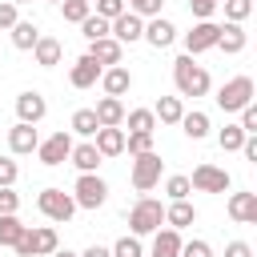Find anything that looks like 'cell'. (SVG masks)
Returning a JSON list of instances; mask_svg holds the SVG:
<instances>
[{
    "label": "cell",
    "mask_w": 257,
    "mask_h": 257,
    "mask_svg": "<svg viewBox=\"0 0 257 257\" xmlns=\"http://www.w3.org/2000/svg\"><path fill=\"white\" fill-rule=\"evenodd\" d=\"M173 80H177V92H181V96H205V92H209V72H205V64H197L189 52L173 60Z\"/></svg>",
    "instance_id": "6da1fadb"
},
{
    "label": "cell",
    "mask_w": 257,
    "mask_h": 257,
    "mask_svg": "<svg viewBox=\"0 0 257 257\" xmlns=\"http://www.w3.org/2000/svg\"><path fill=\"white\" fill-rule=\"evenodd\" d=\"M92 112H96V124H100V128H120V124H124V104H120L116 96H100Z\"/></svg>",
    "instance_id": "ac0fdd59"
},
{
    "label": "cell",
    "mask_w": 257,
    "mask_h": 257,
    "mask_svg": "<svg viewBox=\"0 0 257 257\" xmlns=\"http://www.w3.org/2000/svg\"><path fill=\"white\" fill-rule=\"evenodd\" d=\"M16 20H20V8H16V4H8V0H4V4H0V28H12V24H16Z\"/></svg>",
    "instance_id": "bcb514c9"
},
{
    "label": "cell",
    "mask_w": 257,
    "mask_h": 257,
    "mask_svg": "<svg viewBox=\"0 0 257 257\" xmlns=\"http://www.w3.org/2000/svg\"><path fill=\"white\" fill-rule=\"evenodd\" d=\"M245 44H249V36H245V28H241V24H221L217 48H221L225 56H237V52H245Z\"/></svg>",
    "instance_id": "ffe728a7"
},
{
    "label": "cell",
    "mask_w": 257,
    "mask_h": 257,
    "mask_svg": "<svg viewBox=\"0 0 257 257\" xmlns=\"http://www.w3.org/2000/svg\"><path fill=\"white\" fill-rule=\"evenodd\" d=\"M217 4H221V0H189V12H193L197 20H213Z\"/></svg>",
    "instance_id": "ee69618b"
},
{
    "label": "cell",
    "mask_w": 257,
    "mask_h": 257,
    "mask_svg": "<svg viewBox=\"0 0 257 257\" xmlns=\"http://www.w3.org/2000/svg\"><path fill=\"white\" fill-rule=\"evenodd\" d=\"M177 124L185 128V137H189V141H205V137H209V128H213V124H209V112H201V108L185 112Z\"/></svg>",
    "instance_id": "d4e9b609"
},
{
    "label": "cell",
    "mask_w": 257,
    "mask_h": 257,
    "mask_svg": "<svg viewBox=\"0 0 257 257\" xmlns=\"http://www.w3.org/2000/svg\"><path fill=\"white\" fill-rule=\"evenodd\" d=\"M72 201H76V209H100L108 201V185L96 173H80L72 185Z\"/></svg>",
    "instance_id": "8992f818"
},
{
    "label": "cell",
    "mask_w": 257,
    "mask_h": 257,
    "mask_svg": "<svg viewBox=\"0 0 257 257\" xmlns=\"http://www.w3.org/2000/svg\"><path fill=\"white\" fill-rule=\"evenodd\" d=\"M124 120H128V133H157L153 108H133V112H124Z\"/></svg>",
    "instance_id": "f546056e"
},
{
    "label": "cell",
    "mask_w": 257,
    "mask_h": 257,
    "mask_svg": "<svg viewBox=\"0 0 257 257\" xmlns=\"http://www.w3.org/2000/svg\"><path fill=\"white\" fill-rule=\"evenodd\" d=\"M92 145H96L100 157H120L124 153V128H96Z\"/></svg>",
    "instance_id": "7402d4cb"
},
{
    "label": "cell",
    "mask_w": 257,
    "mask_h": 257,
    "mask_svg": "<svg viewBox=\"0 0 257 257\" xmlns=\"http://www.w3.org/2000/svg\"><path fill=\"white\" fill-rule=\"evenodd\" d=\"M153 257H181V233L177 229H157L153 233Z\"/></svg>",
    "instance_id": "83f0119b"
},
{
    "label": "cell",
    "mask_w": 257,
    "mask_h": 257,
    "mask_svg": "<svg viewBox=\"0 0 257 257\" xmlns=\"http://www.w3.org/2000/svg\"><path fill=\"white\" fill-rule=\"evenodd\" d=\"M241 153H245V161H257V137H245Z\"/></svg>",
    "instance_id": "c3c4849f"
},
{
    "label": "cell",
    "mask_w": 257,
    "mask_h": 257,
    "mask_svg": "<svg viewBox=\"0 0 257 257\" xmlns=\"http://www.w3.org/2000/svg\"><path fill=\"white\" fill-rule=\"evenodd\" d=\"M100 84H104V96H124L128 88H133V72L124 68V64H112V68H104L100 72Z\"/></svg>",
    "instance_id": "2e32d148"
},
{
    "label": "cell",
    "mask_w": 257,
    "mask_h": 257,
    "mask_svg": "<svg viewBox=\"0 0 257 257\" xmlns=\"http://www.w3.org/2000/svg\"><path fill=\"white\" fill-rule=\"evenodd\" d=\"M141 40H149L153 48H169L173 40H177V28L169 24V20H161V16H153L149 24H145V36Z\"/></svg>",
    "instance_id": "d6986e66"
},
{
    "label": "cell",
    "mask_w": 257,
    "mask_h": 257,
    "mask_svg": "<svg viewBox=\"0 0 257 257\" xmlns=\"http://www.w3.org/2000/svg\"><path fill=\"white\" fill-rule=\"evenodd\" d=\"M100 72H104V68H100L92 56H80V60L72 64V72H68V84H72V88H92V84L100 80Z\"/></svg>",
    "instance_id": "e0dca14e"
},
{
    "label": "cell",
    "mask_w": 257,
    "mask_h": 257,
    "mask_svg": "<svg viewBox=\"0 0 257 257\" xmlns=\"http://www.w3.org/2000/svg\"><path fill=\"white\" fill-rule=\"evenodd\" d=\"M8 4H16V8H20V4H28V0H8Z\"/></svg>",
    "instance_id": "816d5d0a"
},
{
    "label": "cell",
    "mask_w": 257,
    "mask_h": 257,
    "mask_svg": "<svg viewBox=\"0 0 257 257\" xmlns=\"http://www.w3.org/2000/svg\"><path fill=\"white\" fill-rule=\"evenodd\" d=\"M24 221L16 213H0V249H16V241L24 237Z\"/></svg>",
    "instance_id": "4316f807"
},
{
    "label": "cell",
    "mask_w": 257,
    "mask_h": 257,
    "mask_svg": "<svg viewBox=\"0 0 257 257\" xmlns=\"http://www.w3.org/2000/svg\"><path fill=\"white\" fill-rule=\"evenodd\" d=\"M80 36L92 44V40H100V36H108V20H100L96 12H88L84 20H80Z\"/></svg>",
    "instance_id": "1f68e13d"
},
{
    "label": "cell",
    "mask_w": 257,
    "mask_h": 257,
    "mask_svg": "<svg viewBox=\"0 0 257 257\" xmlns=\"http://www.w3.org/2000/svg\"><path fill=\"white\" fill-rule=\"evenodd\" d=\"M36 145H40V133H36V124H12L8 128V149L16 153V157H24V153H36Z\"/></svg>",
    "instance_id": "4fadbf2b"
},
{
    "label": "cell",
    "mask_w": 257,
    "mask_h": 257,
    "mask_svg": "<svg viewBox=\"0 0 257 257\" xmlns=\"http://www.w3.org/2000/svg\"><path fill=\"white\" fill-rule=\"evenodd\" d=\"M60 12H64L68 24H80V20L92 12V4H88V0H60Z\"/></svg>",
    "instance_id": "d590c367"
},
{
    "label": "cell",
    "mask_w": 257,
    "mask_h": 257,
    "mask_svg": "<svg viewBox=\"0 0 257 257\" xmlns=\"http://www.w3.org/2000/svg\"><path fill=\"white\" fill-rule=\"evenodd\" d=\"M217 145H221V153H241V145H245V133H241L237 124H225V128L217 133Z\"/></svg>",
    "instance_id": "d6a6232c"
},
{
    "label": "cell",
    "mask_w": 257,
    "mask_h": 257,
    "mask_svg": "<svg viewBox=\"0 0 257 257\" xmlns=\"http://www.w3.org/2000/svg\"><path fill=\"white\" fill-rule=\"evenodd\" d=\"M68 161L80 169V173H96V165L104 161L100 153H96V145L92 141H80V145H72V153H68Z\"/></svg>",
    "instance_id": "603a6c76"
},
{
    "label": "cell",
    "mask_w": 257,
    "mask_h": 257,
    "mask_svg": "<svg viewBox=\"0 0 257 257\" xmlns=\"http://www.w3.org/2000/svg\"><path fill=\"white\" fill-rule=\"evenodd\" d=\"M253 76H233L217 88V108L221 112H241L245 104H253Z\"/></svg>",
    "instance_id": "277c9868"
},
{
    "label": "cell",
    "mask_w": 257,
    "mask_h": 257,
    "mask_svg": "<svg viewBox=\"0 0 257 257\" xmlns=\"http://www.w3.org/2000/svg\"><path fill=\"white\" fill-rule=\"evenodd\" d=\"M193 221H197V209H193L189 201H173V205H165V225H169V229L181 233V229L193 225Z\"/></svg>",
    "instance_id": "484cf974"
},
{
    "label": "cell",
    "mask_w": 257,
    "mask_h": 257,
    "mask_svg": "<svg viewBox=\"0 0 257 257\" xmlns=\"http://www.w3.org/2000/svg\"><path fill=\"white\" fill-rule=\"evenodd\" d=\"M225 4V20L229 24H245L249 12H253V0H221Z\"/></svg>",
    "instance_id": "e575fe53"
},
{
    "label": "cell",
    "mask_w": 257,
    "mask_h": 257,
    "mask_svg": "<svg viewBox=\"0 0 257 257\" xmlns=\"http://www.w3.org/2000/svg\"><path fill=\"white\" fill-rule=\"evenodd\" d=\"M16 116H20V124H40L48 116V100L40 92H20L16 96Z\"/></svg>",
    "instance_id": "7c38bea8"
},
{
    "label": "cell",
    "mask_w": 257,
    "mask_h": 257,
    "mask_svg": "<svg viewBox=\"0 0 257 257\" xmlns=\"http://www.w3.org/2000/svg\"><path fill=\"white\" fill-rule=\"evenodd\" d=\"M80 257H112V253H108V249H104V245H88V249H84V253H80Z\"/></svg>",
    "instance_id": "681fc988"
},
{
    "label": "cell",
    "mask_w": 257,
    "mask_h": 257,
    "mask_svg": "<svg viewBox=\"0 0 257 257\" xmlns=\"http://www.w3.org/2000/svg\"><path fill=\"white\" fill-rule=\"evenodd\" d=\"M181 257H213V245L193 237V241H181Z\"/></svg>",
    "instance_id": "ab89813d"
},
{
    "label": "cell",
    "mask_w": 257,
    "mask_h": 257,
    "mask_svg": "<svg viewBox=\"0 0 257 257\" xmlns=\"http://www.w3.org/2000/svg\"><path fill=\"white\" fill-rule=\"evenodd\" d=\"M60 249V237L52 225H36V229H24V237L16 241V257H48Z\"/></svg>",
    "instance_id": "3957f363"
},
{
    "label": "cell",
    "mask_w": 257,
    "mask_h": 257,
    "mask_svg": "<svg viewBox=\"0 0 257 257\" xmlns=\"http://www.w3.org/2000/svg\"><path fill=\"white\" fill-rule=\"evenodd\" d=\"M88 4H92V0H88Z\"/></svg>",
    "instance_id": "db71d44e"
},
{
    "label": "cell",
    "mask_w": 257,
    "mask_h": 257,
    "mask_svg": "<svg viewBox=\"0 0 257 257\" xmlns=\"http://www.w3.org/2000/svg\"><path fill=\"white\" fill-rule=\"evenodd\" d=\"M225 257H253V245L249 241H229L225 245Z\"/></svg>",
    "instance_id": "7dc6e473"
},
{
    "label": "cell",
    "mask_w": 257,
    "mask_h": 257,
    "mask_svg": "<svg viewBox=\"0 0 257 257\" xmlns=\"http://www.w3.org/2000/svg\"><path fill=\"white\" fill-rule=\"evenodd\" d=\"M217 36H221V24H213V20H197V24L185 32V52H189V56H201V52L217 48Z\"/></svg>",
    "instance_id": "ba28073f"
},
{
    "label": "cell",
    "mask_w": 257,
    "mask_h": 257,
    "mask_svg": "<svg viewBox=\"0 0 257 257\" xmlns=\"http://www.w3.org/2000/svg\"><path fill=\"white\" fill-rule=\"evenodd\" d=\"M108 36H112L116 44H133V40H141V36H145V20H141V16H133V12L124 8L116 20H108Z\"/></svg>",
    "instance_id": "8fae6325"
},
{
    "label": "cell",
    "mask_w": 257,
    "mask_h": 257,
    "mask_svg": "<svg viewBox=\"0 0 257 257\" xmlns=\"http://www.w3.org/2000/svg\"><path fill=\"white\" fill-rule=\"evenodd\" d=\"M16 177H20L16 161H12V157H0V189H12V185H16Z\"/></svg>",
    "instance_id": "b9f144b4"
},
{
    "label": "cell",
    "mask_w": 257,
    "mask_h": 257,
    "mask_svg": "<svg viewBox=\"0 0 257 257\" xmlns=\"http://www.w3.org/2000/svg\"><path fill=\"white\" fill-rule=\"evenodd\" d=\"M161 4H165V0H124V8H128L133 16H141V20H145V16H161Z\"/></svg>",
    "instance_id": "74e56055"
},
{
    "label": "cell",
    "mask_w": 257,
    "mask_h": 257,
    "mask_svg": "<svg viewBox=\"0 0 257 257\" xmlns=\"http://www.w3.org/2000/svg\"><path fill=\"white\" fill-rule=\"evenodd\" d=\"M8 32H12V48H20V52H32L36 40H40V28H36L32 20H16Z\"/></svg>",
    "instance_id": "cb8c5ba5"
},
{
    "label": "cell",
    "mask_w": 257,
    "mask_h": 257,
    "mask_svg": "<svg viewBox=\"0 0 257 257\" xmlns=\"http://www.w3.org/2000/svg\"><path fill=\"white\" fill-rule=\"evenodd\" d=\"M229 185H233V177L217 165H197L189 177V189H197V193H225Z\"/></svg>",
    "instance_id": "30bf717a"
},
{
    "label": "cell",
    "mask_w": 257,
    "mask_h": 257,
    "mask_svg": "<svg viewBox=\"0 0 257 257\" xmlns=\"http://www.w3.org/2000/svg\"><path fill=\"white\" fill-rule=\"evenodd\" d=\"M124 153H128V157L153 153V133H124Z\"/></svg>",
    "instance_id": "836d02e7"
},
{
    "label": "cell",
    "mask_w": 257,
    "mask_h": 257,
    "mask_svg": "<svg viewBox=\"0 0 257 257\" xmlns=\"http://www.w3.org/2000/svg\"><path fill=\"white\" fill-rule=\"evenodd\" d=\"M16 209H20V193L0 189V213H16Z\"/></svg>",
    "instance_id": "f6af8a7d"
},
{
    "label": "cell",
    "mask_w": 257,
    "mask_h": 257,
    "mask_svg": "<svg viewBox=\"0 0 257 257\" xmlns=\"http://www.w3.org/2000/svg\"><path fill=\"white\" fill-rule=\"evenodd\" d=\"M32 56H36V64H40V68H56V64H60V56H64V44H60L56 36H40V40H36V48H32Z\"/></svg>",
    "instance_id": "44dd1931"
},
{
    "label": "cell",
    "mask_w": 257,
    "mask_h": 257,
    "mask_svg": "<svg viewBox=\"0 0 257 257\" xmlns=\"http://www.w3.org/2000/svg\"><path fill=\"white\" fill-rule=\"evenodd\" d=\"M52 4H60V0H52Z\"/></svg>",
    "instance_id": "f5cc1de1"
},
{
    "label": "cell",
    "mask_w": 257,
    "mask_h": 257,
    "mask_svg": "<svg viewBox=\"0 0 257 257\" xmlns=\"http://www.w3.org/2000/svg\"><path fill=\"white\" fill-rule=\"evenodd\" d=\"M165 225V205L157 197H141L133 209H128V229L133 237H145V233H157Z\"/></svg>",
    "instance_id": "7a4b0ae2"
},
{
    "label": "cell",
    "mask_w": 257,
    "mask_h": 257,
    "mask_svg": "<svg viewBox=\"0 0 257 257\" xmlns=\"http://www.w3.org/2000/svg\"><path fill=\"white\" fill-rule=\"evenodd\" d=\"M245 137H257V104H245L241 108V124H237Z\"/></svg>",
    "instance_id": "7bdbcfd3"
},
{
    "label": "cell",
    "mask_w": 257,
    "mask_h": 257,
    "mask_svg": "<svg viewBox=\"0 0 257 257\" xmlns=\"http://www.w3.org/2000/svg\"><path fill=\"white\" fill-rule=\"evenodd\" d=\"M92 4H96V16L100 20H116L124 12V0H92Z\"/></svg>",
    "instance_id": "60d3db41"
},
{
    "label": "cell",
    "mask_w": 257,
    "mask_h": 257,
    "mask_svg": "<svg viewBox=\"0 0 257 257\" xmlns=\"http://www.w3.org/2000/svg\"><path fill=\"white\" fill-rule=\"evenodd\" d=\"M161 153H141V157H133V189L137 193H149L157 181H161Z\"/></svg>",
    "instance_id": "52a82bcc"
},
{
    "label": "cell",
    "mask_w": 257,
    "mask_h": 257,
    "mask_svg": "<svg viewBox=\"0 0 257 257\" xmlns=\"http://www.w3.org/2000/svg\"><path fill=\"white\" fill-rule=\"evenodd\" d=\"M84 56H92L100 68H104V64L112 68V64H120V56H124V44H116L112 36H100V40H92V44H88V52H84Z\"/></svg>",
    "instance_id": "9a60e30c"
},
{
    "label": "cell",
    "mask_w": 257,
    "mask_h": 257,
    "mask_svg": "<svg viewBox=\"0 0 257 257\" xmlns=\"http://www.w3.org/2000/svg\"><path fill=\"white\" fill-rule=\"evenodd\" d=\"M153 116H157L161 124H177V120L185 116V108H181V96H161V100L153 104Z\"/></svg>",
    "instance_id": "f1b7e54d"
},
{
    "label": "cell",
    "mask_w": 257,
    "mask_h": 257,
    "mask_svg": "<svg viewBox=\"0 0 257 257\" xmlns=\"http://www.w3.org/2000/svg\"><path fill=\"white\" fill-rule=\"evenodd\" d=\"M68 128H72L76 137H96V128H100V124H96V112H92V108H76Z\"/></svg>",
    "instance_id": "4dcf8cb0"
},
{
    "label": "cell",
    "mask_w": 257,
    "mask_h": 257,
    "mask_svg": "<svg viewBox=\"0 0 257 257\" xmlns=\"http://www.w3.org/2000/svg\"><path fill=\"white\" fill-rule=\"evenodd\" d=\"M68 153H72V133H64V128L36 145V157H40V165H48V169L64 165V161H68Z\"/></svg>",
    "instance_id": "9c48e42d"
},
{
    "label": "cell",
    "mask_w": 257,
    "mask_h": 257,
    "mask_svg": "<svg viewBox=\"0 0 257 257\" xmlns=\"http://www.w3.org/2000/svg\"><path fill=\"white\" fill-rule=\"evenodd\" d=\"M165 193H169V201H189V177H169L165 181Z\"/></svg>",
    "instance_id": "f35d334b"
},
{
    "label": "cell",
    "mask_w": 257,
    "mask_h": 257,
    "mask_svg": "<svg viewBox=\"0 0 257 257\" xmlns=\"http://www.w3.org/2000/svg\"><path fill=\"white\" fill-rule=\"evenodd\" d=\"M229 217L237 225H257V193H229Z\"/></svg>",
    "instance_id": "5bb4252c"
},
{
    "label": "cell",
    "mask_w": 257,
    "mask_h": 257,
    "mask_svg": "<svg viewBox=\"0 0 257 257\" xmlns=\"http://www.w3.org/2000/svg\"><path fill=\"white\" fill-rule=\"evenodd\" d=\"M36 209H40L48 221L64 225V221H72V213H76V201H72V193H64V189H40V197H36Z\"/></svg>",
    "instance_id": "5b68a950"
},
{
    "label": "cell",
    "mask_w": 257,
    "mask_h": 257,
    "mask_svg": "<svg viewBox=\"0 0 257 257\" xmlns=\"http://www.w3.org/2000/svg\"><path fill=\"white\" fill-rule=\"evenodd\" d=\"M48 257H80V253H72V249H56V253H48Z\"/></svg>",
    "instance_id": "f907efd6"
},
{
    "label": "cell",
    "mask_w": 257,
    "mask_h": 257,
    "mask_svg": "<svg viewBox=\"0 0 257 257\" xmlns=\"http://www.w3.org/2000/svg\"><path fill=\"white\" fill-rule=\"evenodd\" d=\"M112 257H145V249H141V237H120L112 249H108Z\"/></svg>",
    "instance_id": "8d00e7d4"
}]
</instances>
